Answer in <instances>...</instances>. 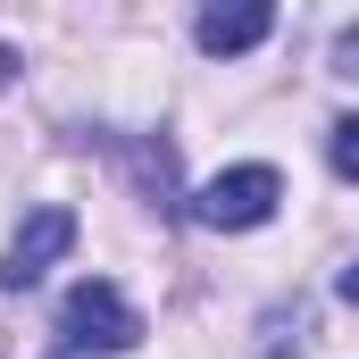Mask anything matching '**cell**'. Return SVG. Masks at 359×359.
<instances>
[{
    "label": "cell",
    "instance_id": "cell-6",
    "mask_svg": "<svg viewBox=\"0 0 359 359\" xmlns=\"http://www.w3.org/2000/svg\"><path fill=\"white\" fill-rule=\"evenodd\" d=\"M334 76H359V25H351V34H334Z\"/></svg>",
    "mask_w": 359,
    "mask_h": 359
},
{
    "label": "cell",
    "instance_id": "cell-1",
    "mask_svg": "<svg viewBox=\"0 0 359 359\" xmlns=\"http://www.w3.org/2000/svg\"><path fill=\"white\" fill-rule=\"evenodd\" d=\"M59 334H67V351H92V359H117L142 343V318H134V301L109 284V276H84L67 301H59Z\"/></svg>",
    "mask_w": 359,
    "mask_h": 359
},
{
    "label": "cell",
    "instance_id": "cell-2",
    "mask_svg": "<svg viewBox=\"0 0 359 359\" xmlns=\"http://www.w3.org/2000/svg\"><path fill=\"white\" fill-rule=\"evenodd\" d=\"M276 201H284V176L276 168H226V176H209L201 192H192V217L209 226V234H251V226H268Z\"/></svg>",
    "mask_w": 359,
    "mask_h": 359
},
{
    "label": "cell",
    "instance_id": "cell-7",
    "mask_svg": "<svg viewBox=\"0 0 359 359\" xmlns=\"http://www.w3.org/2000/svg\"><path fill=\"white\" fill-rule=\"evenodd\" d=\"M343 301H351V309H359V259H351V268H343Z\"/></svg>",
    "mask_w": 359,
    "mask_h": 359
},
{
    "label": "cell",
    "instance_id": "cell-4",
    "mask_svg": "<svg viewBox=\"0 0 359 359\" xmlns=\"http://www.w3.org/2000/svg\"><path fill=\"white\" fill-rule=\"evenodd\" d=\"M268 25H276V8L268 0H234V8H201V50L209 59H234V50H259L268 42Z\"/></svg>",
    "mask_w": 359,
    "mask_h": 359
},
{
    "label": "cell",
    "instance_id": "cell-3",
    "mask_svg": "<svg viewBox=\"0 0 359 359\" xmlns=\"http://www.w3.org/2000/svg\"><path fill=\"white\" fill-rule=\"evenodd\" d=\"M67 243H76V209H34L25 226H17V243H8V259H0V284L8 292H25V284H42L50 259H67Z\"/></svg>",
    "mask_w": 359,
    "mask_h": 359
},
{
    "label": "cell",
    "instance_id": "cell-5",
    "mask_svg": "<svg viewBox=\"0 0 359 359\" xmlns=\"http://www.w3.org/2000/svg\"><path fill=\"white\" fill-rule=\"evenodd\" d=\"M326 151H334V176L359 184V117H343V126H334V142H326Z\"/></svg>",
    "mask_w": 359,
    "mask_h": 359
}]
</instances>
